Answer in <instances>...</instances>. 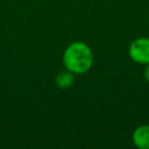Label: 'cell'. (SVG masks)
Returning <instances> with one entry per match:
<instances>
[{
	"label": "cell",
	"mask_w": 149,
	"mask_h": 149,
	"mask_svg": "<svg viewBox=\"0 0 149 149\" xmlns=\"http://www.w3.org/2000/svg\"><path fill=\"white\" fill-rule=\"evenodd\" d=\"M62 62L66 70L74 74H84L93 65L91 48L83 42H74L64 50Z\"/></svg>",
	"instance_id": "obj_1"
},
{
	"label": "cell",
	"mask_w": 149,
	"mask_h": 149,
	"mask_svg": "<svg viewBox=\"0 0 149 149\" xmlns=\"http://www.w3.org/2000/svg\"><path fill=\"white\" fill-rule=\"evenodd\" d=\"M129 55L133 61L141 64L149 63V38H138L131 43Z\"/></svg>",
	"instance_id": "obj_2"
},
{
	"label": "cell",
	"mask_w": 149,
	"mask_h": 149,
	"mask_svg": "<svg viewBox=\"0 0 149 149\" xmlns=\"http://www.w3.org/2000/svg\"><path fill=\"white\" fill-rule=\"evenodd\" d=\"M133 142L140 149H149V125L140 126L133 133Z\"/></svg>",
	"instance_id": "obj_3"
},
{
	"label": "cell",
	"mask_w": 149,
	"mask_h": 149,
	"mask_svg": "<svg viewBox=\"0 0 149 149\" xmlns=\"http://www.w3.org/2000/svg\"><path fill=\"white\" fill-rule=\"evenodd\" d=\"M144 77H145V80L149 83V63L147 64L146 68L144 70Z\"/></svg>",
	"instance_id": "obj_5"
},
{
	"label": "cell",
	"mask_w": 149,
	"mask_h": 149,
	"mask_svg": "<svg viewBox=\"0 0 149 149\" xmlns=\"http://www.w3.org/2000/svg\"><path fill=\"white\" fill-rule=\"evenodd\" d=\"M74 72H72L68 70H61L60 72H58L55 79L56 86L58 88H60V89H68V88L72 87V84H74Z\"/></svg>",
	"instance_id": "obj_4"
}]
</instances>
